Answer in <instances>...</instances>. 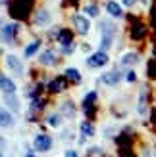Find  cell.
<instances>
[{
	"label": "cell",
	"mask_w": 156,
	"mask_h": 157,
	"mask_svg": "<svg viewBox=\"0 0 156 157\" xmlns=\"http://www.w3.org/2000/svg\"><path fill=\"white\" fill-rule=\"evenodd\" d=\"M33 146H35V150H37V151L44 153V151H48V150H50V146H52V138H50V136H46V134H37Z\"/></svg>",
	"instance_id": "2"
},
{
	"label": "cell",
	"mask_w": 156,
	"mask_h": 157,
	"mask_svg": "<svg viewBox=\"0 0 156 157\" xmlns=\"http://www.w3.org/2000/svg\"><path fill=\"white\" fill-rule=\"evenodd\" d=\"M0 157H2V155H0Z\"/></svg>",
	"instance_id": "36"
},
{
	"label": "cell",
	"mask_w": 156,
	"mask_h": 157,
	"mask_svg": "<svg viewBox=\"0 0 156 157\" xmlns=\"http://www.w3.org/2000/svg\"><path fill=\"white\" fill-rule=\"evenodd\" d=\"M14 117H12V113L8 111V109H4V107H0V127H4V128H10V127H14Z\"/></svg>",
	"instance_id": "8"
},
{
	"label": "cell",
	"mask_w": 156,
	"mask_h": 157,
	"mask_svg": "<svg viewBox=\"0 0 156 157\" xmlns=\"http://www.w3.org/2000/svg\"><path fill=\"white\" fill-rule=\"evenodd\" d=\"M81 134L83 136H92L95 134V128H92L91 123H81Z\"/></svg>",
	"instance_id": "22"
},
{
	"label": "cell",
	"mask_w": 156,
	"mask_h": 157,
	"mask_svg": "<svg viewBox=\"0 0 156 157\" xmlns=\"http://www.w3.org/2000/svg\"><path fill=\"white\" fill-rule=\"evenodd\" d=\"M106 10H108V13H110V15H114V17H121V15H123V12H121V8H120L118 2H108Z\"/></svg>",
	"instance_id": "15"
},
{
	"label": "cell",
	"mask_w": 156,
	"mask_h": 157,
	"mask_svg": "<svg viewBox=\"0 0 156 157\" xmlns=\"http://www.w3.org/2000/svg\"><path fill=\"white\" fill-rule=\"evenodd\" d=\"M39 61H41L43 65H54V61H56V56L48 50V52H44L41 54V58H39Z\"/></svg>",
	"instance_id": "16"
},
{
	"label": "cell",
	"mask_w": 156,
	"mask_h": 157,
	"mask_svg": "<svg viewBox=\"0 0 156 157\" xmlns=\"http://www.w3.org/2000/svg\"><path fill=\"white\" fill-rule=\"evenodd\" d=\"M60 115H48V124H50V127H54V128H56V127H60Z\"/></svg>",
	"instance_id": "24"
},
{
	"label": "cell",
	"mask_w": 156,
	"mask_h": 157,
	"mask_svg": "<svg viewBox=\"0 0 156 157\" xmlns=\"http://www.w3.org/2000/svg\"><path fill=\"white\" fill-rule=\"evenodd\" d=\"M31 4H33V0H10V2H8V6H10V15L15 19H25L31 12Z\"/></svg>",
	"instance_id": "1"
},
{
	"label": "cell",
	"mask_w": 156,
	"mask_h": 157,
	"mask_svg": "<svg viewBox=\"0 0 156 157\" xmlns=\"http://www.w3.org/2000/svg\"><path fill=\"white\" fill-rule=\"evenodd\" d=\"M135 78H137V75H135L133 71H129V73H127V81H129V82H133Z\"/></svg>",
	"instance_id": "27"
},
{
	"label": "cell",
	"mask_w": 156,
	"mask_h": 157,
	"mask_svg": "<svg viewBox=\"0 0 156 157\" xmlns=\"http://www.w3.org/2000/svg\"><path fill=\"white\" fill-rule=\"evenodd\" d=\"M121 2H123V4H125V6H129V8H131V6H133V4H135V0H121Z\"/></svg>",
	"instance_id": "31"
},
{
	"label": "cell",
	"mask_w": 156,
	"mask_h": 157,
	"mask_svg": "<svg viewBox=\"0 0 156 157\" xmlns=\"http://www.w3.org/2000/svg\"><path fill=\"white\" fill-rule=\"evenodd\" d=\"M85 13H89V15H98V8L96 6H85Z\"/></svg>",
	"instance_id": "25"
},
{
	"label": "cell",
	"mask_w": 156,
	"mask_h": 157,
	"mask_svg": "<svg viewBox=\"0 0 156 157\" xmlns=\"http://www.w3.org/2000/svg\"><path fill=\"white\" fill-rule=\"evenodd\" d=\"M152 23H154V29H156V6L152 8Z\"/></svg>",
	"instance_id": "30"
},
{
	"label": "cell",
	"mask_w": 156,
	"mask_h": 157,
	"mask_svg": "<svg viewBox=\"0 0 156 157\" xmlns=\"http://www.w3.org/2000/svg\"><path fill=\"white\" fill-rule=\"evenodd\" d=\"M58 40L62 42V46L72 44V40H73V33H72L69 29H62L60 33H58Z\"/></svg>",
	"instance_id": "12"
},
{
	"label": "cell",
	"mask_w": 156,
	"mask_h": 157,
	"mask_svg": "<svg viewBox=\"0 0 156 157\" xmlns=\"http://www.w3.org/2000/svg\"><path fill=\"white\" fill-rule=\"evenodd\" d=\"M64 111L68 113L66 117H73V113H75V109H73V105H72V104H64Z\"/></svg>",
	"instance_id": "26"
},
{
	"label": "cell",
	"mask_w": 156,
	"mask_h": 157,
	"mask_svg": "<svg viewBox=\"0 0 156 157\" xmlns=\"http://www.w3.org/2000/svg\"><path fill=\"white\" fill-rule=\"evenodd\" d=\"M100 33L102 35H116V23H112V21H102L100 23Z\"/></svg>",
	"instance_id": "13"
},
{
	"label": "cell",
	"mask_w": 156,
	"mask_h": 157,
	"mask_svg": "<svg viewBox=\"0 0 156 157\" xmlns=\"http://www.w3.org/2000/svg\"><path fill=\"white\" fill-rule=\"evenodd\" d=\"M72 21H73L75 29H77V33H81V35H87V33H89L91 23H89V19L85 17V15H73Z\"/></svg>",
	"instance_id": "5"
},
{
	"label": "cell",
	"mask_w": 156,
	"mask_h": 157,
	"mask_svg": "<svg viewBox=\"0 0 156 157\" xmlns=\"http://www.w3.org/2000/svg\"><path fill=\"white\" fill-rule=\"evenodd\" d=\"M39 46H41V40H33L31 44H27V46H25V52H23V54H25V58L35 56L37 50H39Z\"/></svg>",
	"instance_id": "17"
},
{
	"label": "cell",
	"mask_w": 156,
	"mask_h": 157,
	"mask_svg": "<svg viewBox=\"0 0 156 157\" xmlns=\"http://www.w3.org/2000/svg\"><path fill=\"white\" fill-rule=\"evenodd\" d=\"M66 77H68L72 82H79V81H81V75H79V71H77L75 67H68V69H66Z\"/></svg>",
	"instance_id": "18"
},
{
	"label": "cell",
	"mask_w": 156,
	"mask_h": 157,
	"mask_svg": "<svg viewBox=\"0 0 156 157\" xmlns=\"http://www.w3.org/2000/svg\"><path fill=\"white\" fill-rule=\"evenodd\" d=\"M139 61H141V58H139L137 52H127V54H123V56H121V65H125V67L137 65Z\"/></svg>",
	"instance_id": "10"
},
{
	"label": "cell",
	"mask_w": 156,
	"mask_h": 157,
	"mask_svg": "<svg viewBox=\"0 0 156 157\" xmlns=\"http://www.w3.org/2000/svg\"><path fill=\"white\" fill-rule=\"evenodd\" d=\"M0 146H4V138H0Z\"/></svg>",
	"instance_id": "32"
},
{
	"label": "cell",
	"mask_w": 156,
	"mask_h": 157,
	"mask_svg": "<svg viewBox=\"0 0 156 157\" xmlns=\"http://www.w3.org/2000/svg\"><path fill=\"white\" fill-rule=\"evenodd\" d=\"M0 90H2L4 94H14L15 92V84L12 78H8L6 75L0 73Z\"/></svg>",
	"instance_id": "7"
},
{
	"label": "cell",
	"mask_w": 156,
	"mask_h": 157,
	"mask_svg": "<svg viewBox=\"0 0 156 157\" xmlns=\"http://www.w3.org/2000/svg\"><path fill=\"white\" fill-rule=\"evenodd\" d=\"M112 35H102V40H100V48L102 50H106V48H110L112 46Z\"/></svg>",
	"instance_id": "23"
},
{
	"label": "cell",
	"mask_w": 156,
	"mask_h": 157,
	"mask_svg": "<svg viewBox=\"0 0 156 157\" xmlns=\"http://www.w3.org/2000/svg\"><path fill=\"white\" fill-rule=\"evenodd\" d=\"M4 101H6V105L10 107L12 111H19V101H18V98H15L14 94H6Z\"/></svg>",
	"instance_id": "14"
},
{
	"label": "cell",
	"mask_w": 156,
	"mask_h": 157,
	"mask_svg": "<svg viewBox=\"0 0 156 157\" xmlns=\"http://www.w3.org/2000/svg\"><path fill=\"white\" fill-rule=\"evenodd\" d=\"M48 88H50L52 92H60V90H64V88H66L64 78H56V81H52V82L48 84Z\"/></svg>",
	"instance_id": "21"
},
{
	"label": "cell",
	"mask_w": 156,
	"mask_h": 157,
	"mask_svg": "<svg viewBox=\"0 0 156 157\" xmlns=\"http://www.w3.org/2000/svg\"><path fill=\"white\" fill-rule=\"evenodd\" d=\"M149 73L156 77V61H152V63H150V71H149Z\"/></svg>",
	"instance_id": "29"
},
{
	"label": "cell",
	"mask_w": 156,
	"mask_h": 157,
	"mask_svg": "<svg viewBox=\"0 0 156 157\" xmlns=\"http://www.w3.org/2000/svg\"><path fill=\"white\" fill-rule=\"evenodd\" d=\"M64 157H77V151H73V150H68V151L64 153Z\"/></svg>",
	"instance_id": "28"
},
{
	"label": "cell",
	"mask_w": 156,
	"mask_h": 157,
	"mask_svg": "<svg viewBox=\"0 0 156 157\" xmlns=\"http://www.w3.org/2000/svg\"><path fill=\"white\" fill-rule=\"evenodd\" d=\"M87 63H89V67H102V65L108 63V54L104 50H98L96 54H92L87 59Z\"/></svg>",
	"instance_id": "3"
},
{
	"label": "cell",
	"mask_w": 156,
	"mask_h": 157,
	"mask_svg": "<svg viewBox=\"0 0 156 157\" xmlns=\"http://www.w3.org/2000/svg\"><path fill=\"white\" fill-rule=\"evenodd\" d=\"M6 67L18 77L23 75V63L19 61V58H15V56H6Z\"/></svg>",
	"instance_id": "4"
},
{
	"label": "cell",
	"mask_w": 156,
	"mask_h": 157,
	"mask_svg": "<svg viewBox=\"0 0 156 157\" xmlns=\"http://www.w3.org/2000/svg\"><path fill=\"white\" fill-rule=\"evenodd\" d=\"M143 2H146V0H143Z\"/></svg>",
	"instance_id": "35"
},
{
	"label": "cell",
	"mask_w": 156,
	"mask_h": 157,
	"mask_svg": "<svg viewBox=\"0 0 156 157\" xmlns=\"http://www.w3.org/2000/svg\"><path fill=\"white\" fill-rule=\"evenodd\" d=\"M145 105H146V88H141V94H139V113L141 115L146 113Z\"/></svg>",
	"instance_id": "19"
},
{
	"label": "cell",
	"mask_w": 156,
	"mask_h": 157,
	"mask_svg": "<svg viewBox=\"0 0 156 157\" xmlns=\"http://www.w3.org/2000/svg\"><path fill=\"white\" fill-rule=\"evenodd\" d=\"M69 2H72V4H75V2H77V0H69Z\"/></svg>",
	"instance_id": "33"
},
{
	"label": "cell",
	"mask_w": 156,
	"mask_h": 157,
	"mask_svg": "<svg viewBox=\"0 0 156 157\" xmlns=\"http://www.w3.org/2000/svg\"><path fill=\"white\" fill-rule=\"evenodd\" d=\"M2 2H4V0H0V4H2Z\"/></svg>",
	"instance_id": "34"
},
{
	"label": "cell",
	"mask_w": 156,
	"mask_h": 157,
	"mask_svg": "<svg viewBox=\"0 0 156 157\" xmlns=\"http://www.w3.org/2000/svg\"><path fill=\"white\" fill-rule=\"evenodd\" d=\"M48 23H50V12L48 10H39L37 15H35V25L44 27V25H48Z\"/></svg>",
	"instance_id": "9"
},
{
	"label": "cell",
	"mask_w": 156,
	"mask_h": 157,
	"mask_svg": "<svg viewBox=\"0 0 156 157\" xmlns=\"http://www.w3.org/2000/svg\"><path fill=\"white\" fill-rule=\"evenodd\" d=\"M15 31H18V25H15V23H10V25H4V27H2V31H0V40H4V42L12 40V38H14V35H15Z\"/></svg>",
	"instance_id": "6"
},
{
	"label": "cell",
	"mask_w": 156,
	"mask_h": 157,
	"mask_svg": "<svg viewBox=\"0 0 156 157\" xmlns=\"http://www.w3.org/2000/svg\"><path fill=\"white\" fill-rule=\"evenodd\" d=\"M145 33H146V27L143 25V23H135L133 31H131V36H133V38H141Z\"/></svg>",
	"instance_id": "20"
},
{
	"label": "cell",
	"mask_w": 156,
	"mask_h": 157,
	"mask_svg": "<svg viewBox=\"0 0 156 157\" xmlns=\"http://www.w3.org/2000/svg\"><path fill=\"white\" fill-rule=\"evenodd\" d=\"M120 78H121V75L118 71H110V73H104L102 77H100V81H102L104 84H108V86H114V84L120 82Z\"/></svg>",
	"instance_id": "11"
}]
</instances>
